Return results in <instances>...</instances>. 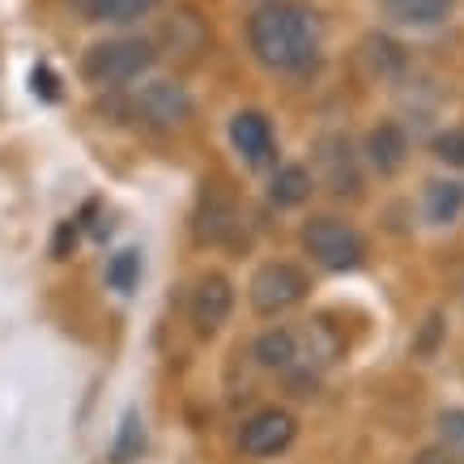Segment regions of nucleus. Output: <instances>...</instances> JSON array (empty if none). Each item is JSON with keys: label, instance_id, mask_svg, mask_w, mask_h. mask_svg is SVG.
<instances>
[{"label": "nucleus", "instance_id": "2eb2a0df", "mask_svg": "<svg viewBox=\"0 0 464 464\" xmlns=\"http://www.w3.org/2000/svg\"><path fill=\"white\" fill-rule=\"evenodd\" d=\"M311 188H315L311 170L298 167V162H290V167H282L277 175H273V183H268V200H273L277 209H298V205L311 197Z\"/></svg>", "mask_w": 464, "mask_h": 464}, {"label": "nucleus", "instance_id": "a211bd4d", "mask_svg": "<svg viewBox=\"0 0 464 464\" xmlns=\"http://www.w3.org/2000/svg\"><path fill=\"white\" fill-rule=\"evenodd\" d=\"M235 235V209L226 205V200H213L209 209H205V218H200V239L209 243H222Z\"/></svg>", "mask_w": 464, "mask_h": 464}, {"label": "nucleus", "instance_id": "20e7f679", "mask_svg": "<svg viewBox=\"0 0 464 464\" xmlns=\"http://www.w3.org/2000/svg\"><path fill=\"white\" fill-rule=\"evenodd\" d=\"M247 298L260 315H282V311L298 307L307 298V273L298 265H285V260H273L252 277L247 285Z\"/></svg>", "mask_w": 464, "mask_h": 464}, {"label": "nucleus", "instance_id": "f257e3e1", "mask_svg": "<svg viewBox=\"0 0 464 464\" xmlns=\"http://www.w3.org/2000/svg\"><path fill=\"white\" fill-rule=\"evenodd\" d=\"M247 47L273 72H303L320 52V22L295 0H265L247 17Z\"/></svg>", "mask_w": 464, "mask_h": 464}, {"label": "nucleus", "instance_id": "7ed1b4c3", "mask_svg": "<svg viewBox=\"0 0 464 464\" xmlns=\"http://www.w3.org/2000/svg\"><path fill=\"white\" fill-rule=\"evenodd\" d=\"M303 247L311 252L315 265L333 268V273L358 268L366 256L362 235H358L350 222H341V218H311V222L303 226Z\"/></svg>", "mask_w": 464, "mask_h": 464}, {"label": "nucleus", "instance_id": "393cba45", "mask_svg": "<svg viewBox=\"0 0 464 464\" xmlns=\"http://www.w3.org/2000/svg\"><path fill=\"white\" fill-rule=\"evenodd\" d=\"M418 464H451V460H448V456H439V451H426Z\"/></svg>", "mask_w": 464, "mask_h": 464}, {"label": "nucleus", "instance_id": "6ab92c4d", "mask_svg": "<svg viewBox=\"0 0 464 464\" xmlns=\"http://www.w3.org/2000/svg\"><path fill=\"white\" fill-rule=\"evenodd\" d=\"M137 277H141V256L137 252H120V256H111V265H107V285L111 290H132L137 285Z\"/></svg>", "mask_w": 464, "mask_h": 464}, {"label": "nucleus", "instance_id": "ddd939ff", "mask_svg": "<svg viewBox=\"0 0 464 464\" xmlns=\"http://www.w3.org/2000/svg\"><path fill=\"white\" fill-rule=\"evenodd\" d=\"M362 60H366V72H371V77H383V82H396V77L409 69L405 47L396 39H388V34H366Z\"/></svg>", "mask_w": 464, "mask_h": 464}, {"label": "nucleus", "instance_id": "5701e85b", "mask_svg": "<svg viewBox=\"0 0 464 464\" xmlns=\"http://www.w3.org/2000/svg\"><path fill=\"white\" fill-rule=\"evenodd\" d=\"M30 82H34V94H43V99H47V102H56V99H60L56 77H52V72H47V69H34V77H30Z\"/></svg>", "mask_w": 464, "mask_h": 464}, {"label": "nucleus", "instance_id": "f3484780", "mask_svg": "<svg viewBox=\"0 0 464 464\" xmlns=\"http://www.w3.org/2000/svg\"><path fill=\"white\" fill-rule=\"evenodd\" d=\"M435 435H439V443H443L448 456L464 460V409H443L435 418Z\"/></svg>", "mask_w": 464, "mask_h": 464}, {"label": "nucleus", "instance_id": "b1692460", "mask_svg": "<svg viewBox=\"0 0 464 464\" xmlns=\"http://www.w3.org/2000/svg\"><path fill=\"white\" fill-rule=\"evenodd\" d=\"M69 243H77V222H64L60 226V239H56V256L69 252Z\"/></svg>", "mask_w": 464, "mask_h": 464}, {"label": "nucleus", "instance_id": "6e6552de", "mask_svg": "<svg viewBox=\"0 0 464 464\" xmlns=\"http://www.w3.org/2000/svg\"><path fill=\"white\" fill-rule=\"evenodd\" d=\"M235 311V285L226 282L222 273H205L192 290V324L205 337H213Z\"/></svg>", "mask_w": 464, "mask_h": 464}, {"label": "nucleus", "instance_id": "4468645a", "mask_svg": "<svg viewBox=\"0 0 464 464\" xmlns=\"http://www.w3.org/2000/svg\"><path fill=\"white\" fill-rule=\"evenodd\" d=\"M426 218L435 226H451L464 213V183L460 179H435L426 183V200H422Z\"/></svg>", "mask_w": 464, "mask_h": 464}, {"label": "nucleus", "instance_id": "9d476101", "mask_svg": "<svg viewBox=\"0 0 464 464\" xmlns=\"http://www.w3.org/2000/svg\"><path fill=\"white\" fill-rule=\"evenodd\" d=\"M252 358L265 371H295L303 362V337H298L295 328H268V333L256 337Z\"/></svg>", "mask_w": 464, "mask_h": 464}, {"label": "nucleus", "instance_id": "0eeeda50", "mask_svg": "<svg viewBox=\"0 0 464 464\" xmlns=\"http://www.w3.org/2000/svg\"><path fill=\"white\" fill-rule=\"evenodd\" d=\"M137 111L150 120L154 128H183L192 120V94L179 82H150L137 99Z\"/></svg>", "mask_w": 464, "mask_h": 464}, {"label": "nucleus", "instance_id": "dca6fc26", "mask_svg": "<svg viewBox=\"0 0 464 464\" xmlns=\"http://www.w3.org/2000/svg\"><path fill=\"white\" fill-rule=\"evenodd\" d=\"M158 0H90V17L94 22H115V26H124V22H137L154 9Z\"/></svg>", "mask_w": 464, "mask_h": 464}, {"label": "nucleus", "instance_id": "f8f14e48", "mask_svg": "<svg viewBox=\"0 0 464 464\" xmlns=\"http://www.w3.org/2000/svg\"><path fill=\"white\" fill-rule=\"evenodd\" d=\"M380 5L396 26H413V30L439 26V22H448L451 9H456V0H380Z\"/></svg>", "mask_w": 464, "mask_h": 464}, {"label": "nucleus", "instance_id": "39448f33", "mask_svg": "<svg viewBox=\"0 0 464 464\" xmlns=\"http://www.w3.org/2000/svg\"><path fill=\"white\" fill-rule=\"evenodd\" d=\"M295 418L285 413V409H260V413H252L247 422H243L239 430V448L247 451V456H277V451H285L290 443H295Z\"/></svg>", "mask_w": 464, "mask_h": 464}, {"label": "nucleus", "instance_id": "aec40b11", "mask_svg": "<svg viewBox=\"0 0 464 464\" xmlns=\"http://www.w3.org/2000/svg\"><path fill=\"white\" fill-rule=\"evenodd\" d=\"M430 154H435L439 162H448V167H464V128L439 132L435 141H430Z\"/></svg>", "mask_w": 464, "mask_h": 464}, {"label": "nucleus", "instance_id": "1a4fd4ad", "mask_svg": "<svg viewBox=\"0 0 464 464\" xmlns=\"http://www.w3.org/2000/svg\"><path fill=\"white\" fill-rule=\"evenodd\" d=\"M230 141L247 158V167H265L273 158V124L265 111H239L230 120Z\"/></svg>", "mask_w": 464, "mask_h": 464}, {"label": "nucleus", "instance_id": "412c9836", "mask_svg": "<svg viewBox=\"0 0 464 464\" xmlns=\"http://www.w3.org/2000/svg\"><path fill=\"white\" fill-rule=\"evenodd\" d=\"M141 448V426H137V413H128L124 418V430H120V443H115V460L124 464L132 460V451Z\"/></svg>", "mask_w": 464, "mask_h": 464}, {"label": "nucleus", "instance_id": "9b49d317", "mask_svg": "<svg viewBox=\"0 0 464 464\" xmlns=\"http://www.w3.org/2000/svg\"><path fill=\"white\" fill-rule=\"evenodd\" d=\"M366 158L380 175H396L409 162V137L401 124H380L366 132Z\"/></svg>", "mask_w": 464, "mask_h": 464}, {"label": "nucleus", "instance_id": "423d86ee", "mask_svg": "<svg viewBox=\"0 0 464 464\" xmlns=\"http://www.w3.org/2000/svg\"><path fill=\"white\" fill-rule=\"evenodd\" d=\"M315 167H320V179L328 192H358V158H353V145L345 132H328L315 141Z\"/></svg>", "mask_w": 464, "mask_h": 464}, {"label": "nucleus", "instance_id": "4be33fe9", "mask_svg": "<svg viewBox=\"0 0 464 464\" xmlns=\"http://www.w3.org/2000/svg\"><path fill=\"white\" fill-rule=\"evenodd\" d=\"M439 333H443V320H439V315H430V320H426V328H422V337L413 341V350L422 353H435V345H439Z\"/></svg>", "mask_w": 464, "mask_h": 464}, {"label": "nucleus", "instance_id": "f03ea898", "mask_svg": "<svg viewBox=\"0 0 464 464\" xmlns=\"http://www.w3.org/2000/svg\"><path fill=\"white\" fill-rule=\"evenodd\" d=\"M150 64H154V43H145V39H107V43H94V47L85 52L82 72L94 85H120V82L141 77Z\"/></svg>", "mask_w": 464, "mask_h": 464}]
</instances>
